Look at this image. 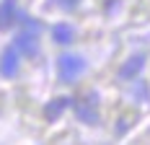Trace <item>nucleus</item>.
Wrapping results in <instances>:
<instances>
[{
	"instance_id": "1",
	"label": "nucleus",
	"mask_w": 150,
	"mask_h": 145,
	"mask_svg": "<svg viewBox=\"0 0 150 145\" xmlns=\"http://www.w3.org/2000/svg\"><path fill=\"white\" fill-rule=\"evenodd\" d=\"M73 109L80 122H86V124H96L98 122V99H96V93H86V96L75 99Z\"/></svg>"
},
{
	"instance_id": "2",
	"label": "nucleus",
	"mask_w": 150,
	"mask_h": 145,
	"mask_svg": "<svg viewBox=\"0 0 150 145\" xmlns=\"http://www.w3.org/2000/svg\"><path fill=\"white\" fill-rule=\"evenodd\" d=\"M83 70H86V60L80 57V55H62L57 60V72H60V78L65 83L75 80Z\"/></svg>"
},
{
	"instance_id": "3",
	"label": "nucleus",
	"mask_w": 150,
	"mask_h": 145,
	"mask_svg": "<svg viewBox=\"0 0 150 145\" xmlns=\"http://www.w3.org/2000/svg\"><path fill=\"white\" fill-rule=\"evenodd\" d=\"M13 47L21 52V55H26V57H34L36 52H39V42H36V31L34 29H26V31H21L18 36H16V42Z\"/></svg>"
},
{
	"instance_id": "4",
	"label": "nucleus",
	"mask_w": 150,
	"mask_h": 145,
	"mask_svg": "<svg viewBox=\"0 0 150 145\" xmlns=\"http://www.w3.org/2000/svg\"><path fill=\"white\" fill-rule=\"evenodd\" d=\"M18 49L16 47H8L5 52H3V57H0V72L5 75V78H13L16 72H18Z\"/></svg>"
},
{
	"instance_id": "5",
	"label": "nucleus",
	"mask_w": 150,
	"mask_h": 145,
	"mask_svg": "<svg viewBox=\"0 0 150 145\" xmlns=\"http://www.w3.org/2000/svg\"><path fill=\"white\" fill-rule=\"evenodd\" d=\"M142 68H145V57H142V55H135V57H129V60L119 68V78L132 80V78H137V75H140V70H142Z\"/></svg>"
},
{
	"instance_id": "6",
	"label": "nucleus",
	"mask_w": 150,
	"mask_h": 145,
	"mask_svg": "<svg viewBox=\"0 0 150 145\" xmlns=\"http://www.w3.org/2000/svg\"><path fill=\"white\" fill-rule=\"evenodd\" d=\"M70 101H73V99H67V96H57V99H52V101L44 106V117H47V122H54V119H60L62 112L70 106Z\"/></svg>"
},
{
	"instance_id": "7",
	"label": "nucleus",
	"mask_w": 150,
	"mask_h": 145,
	"mask_svg": "<svg viewBox=\"0 0 150 145\" xmlns=\"http://www.w3.org/2000/svg\"><path fill=\"white\" fill-rule=\"evenodd\" d=\"M16 16H18L16 0H3L0 3V29H11L16 23Z\"/></svg>"
},
{
	"instance_id": "8",
	"label": "nucleus",
	"mask_w": 150,
	"mask_h": 145,
	"mask_svg": "<svg viewBox=\"0 0 150 145\" xmlns=\"http://www.w3.org/2000/svg\"><path fill=\"white\" fill-rule=\"evenodd\" d=\"M52 36H54V42H57V44H70V42H73V26L57 23V26L52 29Z\"/></svg>"
},
{
	"instance_id": "9",
	"label": "nucleus",
	"mask_w": 150,
	"mask_h": 145,
	"mask_svg": "<svg viewBox=\"0 0 150 145\" xmlns=\"http://www.w3.org/2000/svg\"><path fill=\"white\" fill-rule=\"evenodd\" d=\"M54 3H57V5H62V8H75L80 0H54Z\"/></svg>"
}]
</instances>
